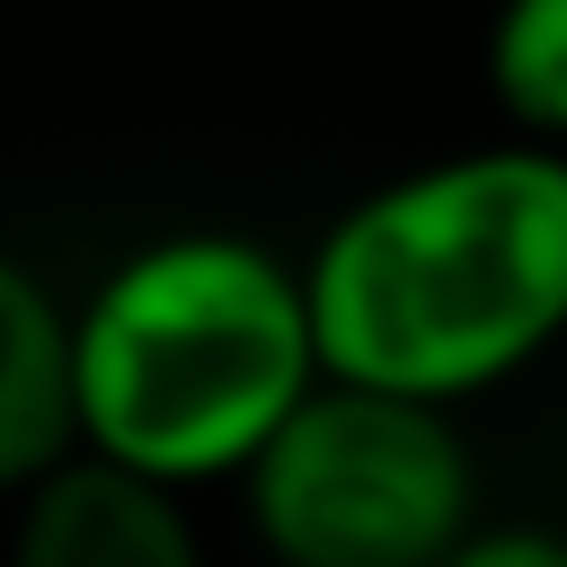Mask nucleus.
Wrapping results in <instances>:
<instances>
[{"mask_svg":"<svg viewBox=\"0 0 567 567\" xmlns=\"http://www.w3.org/2000/svg\"><path fill=\"white\" fill-rule=\"evenodd\" d=\"M319 381L301 257L221 221L133 239L71 301L80 452L177 496L239 487Z\"/></svg>","mask_w":567,"mask_h":567,"instance_id":"f03ea898","label":"nucleus"},{"mask_svg":"<svg viewBox=\"0 0 567 567\" xmlns=\"http://www.w3.org/2000/svg\"><path fill=\"white\" fill-rule=\"evenodd\" d=\"M478 62L505 133L567 151V0H496Z\"/></svg>","mask_w":567,"mask_h":567,"instance_id":"423d86ee","label":"nucleus"},{"mask_svg":"<svg viewBox=\"0 0 567 567\" xmlns=\"http://www.w3.org/2000/svg\"><path fill=\"white\" fill-rule=\"evenodd\" d=\"M80 452L71 416V301L0 239V505Z\"/></svg>","mask_w":567,"mask_h":567,"instance_id":"39448f33","label":"nucleus"},{"mask_svg":"<svg viewBox=\"0 0 567 567\" xmlns=\"http://www.w3.org/2000/svg\"><path fill=\"white\" fill-rule=\"evenodd\" d=\"M239 514L275 567H443L478 514V452L452 408L319 381L248 461Z\"/></svg>","mask_w":567,"mask_h":567,"instance_id":"7ed1b4c3","label":"nucleus"},{"mask_svg":"<svg viewBox=\"0 0 567 567\" xmlns=\"http://www.w3.org/2000/svg\"><path fill=\"white\" fill-rule=\"evenodd\" d=\"M301 284L328 381L461 416L567 346V151H434L337 204Z\"/></svg>","mask_w":567,"mask_h":567,"instance_id":"f257e3e1","label":"nucleus"},{"mask_svg":"<svg viewBox=\"0 0 567 567\" xmlns=\"http://www.w3.org/2000/svg\"><path fill=\"white\" fill-rule=\"evenodd\" d=\"M443 567H567V532L558 523H478Z\"/></svg>","mask_w":567,"mask_h":567,"instance_id":"0eeeda50","label":"nucleus"},{"mask_svg":"<svg viewBox=\"0 0 567 567\" xmlns=\"http://www.w3.org/2000/svg\"><path fill=\"white\" fill-rule=\"evenodd\" d=\"M0 567H213L195 496L71 452L9 505Z\"/></svg>","mask_w":567,"mask_h":567,"instance_id":"20e7f679","label":"nucleus"}]
</instances>
